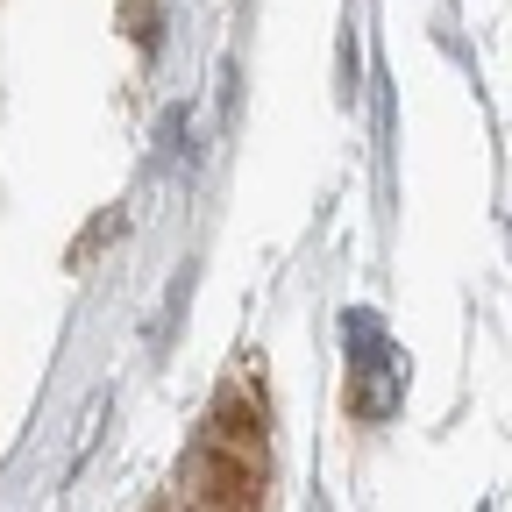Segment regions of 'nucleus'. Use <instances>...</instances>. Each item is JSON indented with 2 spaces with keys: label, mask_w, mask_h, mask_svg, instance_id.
I'll use <instances>...</instances> for the list:
<instances>
[{
  "label": "nucleus",
  "mask_w": 512,
  "mask_h": 512,
  "mask_svg": "<svg viewBox=\"0 0 512 512\" xmlns=\"http://www.w3.org/2000/svg\"><path fill=\"white\" fill-rule=\"evenodd\" d=\"M349 349H363L370 356V413H392L399 406V377H406V363L384 349V335H377V320L370 313H349ZM363 356H356V370H363Z\"/></svg>",
  "instance_id": "f257e3e1"
}]
</instances>
